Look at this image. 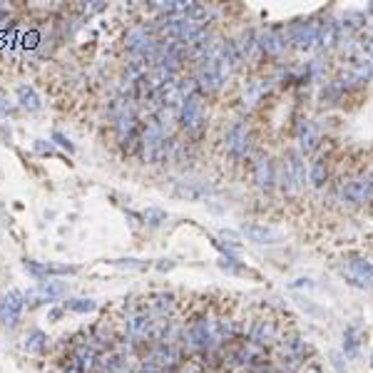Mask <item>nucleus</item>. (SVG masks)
<instances>
[{"mask_svg": "<svg viewBox=\"0 0 373 373\" xmlns=\"http://www.w3.org/2000/svg\"><path fill=\"white\" fill-rule=\"evenodd\" d=\"M70 306H73V309H77V311H85V309H92V303H90V301L85 303L82 298H80V303H70Z\"/></svg>", "mask_w": 373, "mask_h": 373, "instance_id": "6", "label": "nucleus"}, {"mask_svg": "<svg viewBox=\"0 0 373 373\" xmlns=\"http://www.w3.org/2000/svg\"><path fill=\"white\" fill-rule=\"evenodd\" d=\"M18 99H20V105H23L25 110H38V107H40V97H38L35 90L27 87V85H20V87H18Z\"/></svg>", "mask_w": 373, "mask_h": 373, "instance_id": "1", "label": "nucleus"}, {"mask_svg": "<svg viewBox=\"0 0 373 373\" xmlns=\"http://www.w3.org/2000/svg\"><path fill=\"white\" fill-rule=\"evenodd\" d=\"M18 311H20V301L15 298V294H13V296H5V298H3V306H0V314H3V319H10V323H13V319L18 316Z\"/></svg>", "mask_w": 373, "mask_h": 373, "instance_id": "2", "label": "nucleus"}, {"mask_svg": "<svg viewBox=\"0 0 373 373\" xmlns=\"http://www.w3.org/2000/svg\"><path fill=\"white\" fill-rule=\"evenodd\" d=\"M0 115H3V117L13 115V107H10V105H5V99H0Z\"/></svg>", "mask_w": 373, "mask_h": 373, "instance_id": "5", "label": "nucleus"}, {"mask_svg": "<svg viewBox=\"0 0 373 373\" xmlns=\"http://www.w3.org/2000/svg\"><path fill=\"white\" fill-rule=\"evenodd\" d=\"M52 140H55V142H57L60 147H65L67 152H73V145H70V140H65V137H62L60 132H55V134H52Z\"/></svg>", "mask_w": 373, "mask_h": 373, "instance_id": "4", "label": "nucleus"}, {"mask_svg": "<svg viewBox=\"0 0 373 373\" xmlns=\"http://www.w3.org/2000/svg\"><path fill=\"white\" fill-rule=\"evenodd\" d=\"M145 219H149V224L152 226H157V224L164 219V212H157V209H149V212H145Z\"/></svg>", "mask_w": 373, "mask_h": 373, "instance_id": "3", "label": "nucleus"}, {"mask_svg": "<svg viewBox=\"0 0 373 373\" xmlns=\"http://www.w3.org/2000/svg\"><path fill=\"white\" fill-rule=\"evenodd\" d=\"M0 18H3V8H0Z\"/></svg>", "mask_w": 373, "mask_h": 373, "instance_id": "7", "label": "nucleus"}]
</instances>
